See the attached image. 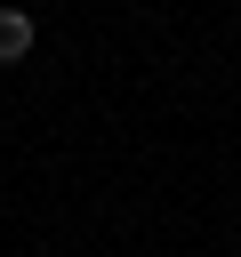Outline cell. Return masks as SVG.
<instances>
[{
    "mask_svg": "<svg viewBox=\"0 0 241 257\" xmlns=\"http://www.w3.org/2000/svg\"><path fill=\"white\" fill-rule=\"evenodd\" d=\"M24 48H32V16H24V8H0V64L24 56Z\"/></svg>",
    "mask_w": 241,
    "mask_h": 257,
    "instance_id": "1",
    "label": "cell"
}]
</instances>
